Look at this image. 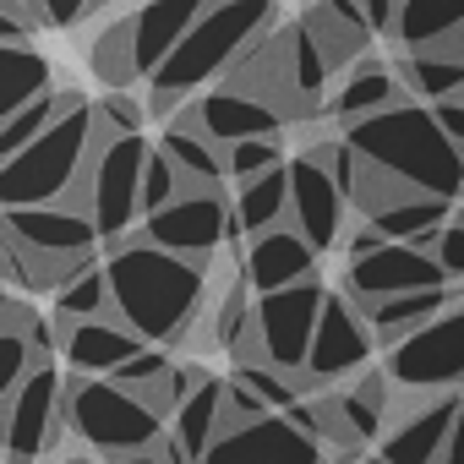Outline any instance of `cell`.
I'll list each match as a JSON object with an SVG mask.
<instances>
[{
  "label": "cell",
  "mask_w": 464,
  "mask_h": 464,
  "mask_svg": "<svg viewBox=\"0 0 464 464\" xmlns=\"http://www.w3.org/2000/svg\"><path fill=\"white\" fill-rule=\"evenodd\" d=\"M159 148L175 159V169L186 175V186H224V180H229L224 142H213L191 115L169 121V126H164V137H159Z\"/></svg>",
  "instance_id": "24"
},
{
  "label": "cell",
  "mask_w": 464,
  "mask_h": 464,
  "mask_svg": "<svg viewBox=\"0 0 464 464\" xmlns=\"http://www.w3.org/2000/svg\"><path fill=\"white\" fill-rule=\"evenodd\" d=\"M404 88L415 93V99H448V93H464V55H453V50H410V61H404Z\"/></svg>",
  "instance_id": "30"
},
{
  "label": "cell",
  "mask_w": 464,
  "mask_h": 464,
  "mask_svg": "<svg viewBox=\"0 0 464 464\" xmlns=\"http://www.w3.org/2000/svg\"><path fill=\"white\" fill-rule=\"evenodd\" d=\"M372 344H377V334H372L361 301H355L350 290H344V295H328V301H323V317H317V339H312L306 372H301L306 388H323V382H334V377L361 372V366L372 361Z\"/></svg>",
  "instance_id": "12"
},
{
  "label": "cell",
  "mask_w": 464,
  "mask_h": 464,
  "mask_svg": "<svg viewBox=\"0 0 464 464\" xmlns=\"http://www.w3.org/2000/svg\"><path fill=\"white\" fill-rule=\"evenodd\" d=\"M82 104V93H44V99H34L28 110H17V115H6L0 121V159H12V153H23L34 137H44L61 115H72Z\"/></svg>",
  "instance_id": "31"
},
{
  "label": "cell",
  "mask_w": 464,
  "mask_h": 464,
  "mask_svg": "<svg viewBox=\"0 0 464 464\" xmlns=\"http://www.w3.org/2000/svg\"><path fill=\"white\" fill-rule=\"evenodd\" d=\"M148 339L121 323L115 312L110 317H61V350H66V366L72 372H93V377H110L121 361H131Z\"/></svg>",
  "instance_id": "18"
},
{
  "label": "cell",
  "mask_w": 464,
  "mask_h": 464,
  "mask_svg": "<svg viewBox=\"0 0 464 464\" xmlns=\"http://www.w3.org/2000/svg\"><path fill=\"white\" fill-rule=\"evenodd\" d=\"M142 104L126 93V88H110L104 99H99V126L110 131V137H126V131H142Z\"/></svg>",
  "instance_id": "37"
},
{
  "label": "cell",
  "mask_w": 464,
  "mask_h": 464,
  "mask_svg": "<svg viewBox=\"0 0 464 464\" xmlns=\"http://www.w3.org/2000/svg\"><path fill=\"white\" fill-rule=\"evenodd\" d=\"M104 126H99V104H77L72 115H61L44 137H34L23 153H12L0 164V202L6 208H34V202H66L99 148Z\"/></svg>",
  "instance_id": "4"
},
{
  "label": "cell",
  "mask_w": 464,
  "mask_h": 464,
  "mask_svg": "<svg viewBox=\"0 0 464 464\" xmlns=\"http://www.w3.org/2000/svg\"><path fill=\"white\" fill-rule=\"evenodd\" d=\"M459 404H464V393H448L442 388L437 399H426L420 410H410L393 426V437H382V459L388 464H442V448L453 437Z\"/></svg>",
  "instance_id": "19"
},
{
  "label": "cell",
  "mask_w": 464,
  "mask_h": 464,
  "mask_svg": "<svg viewBox=\"0 0 464 464\" xmlns=\"http://www.w3.org/2000/svg\"><path fill=\"white\" fill-rule=\"evenodd\" d=\"M66 415V382L50 372V361H39L28 372V382L17 393H6V464H34L55 448Z\"/></svg>",
  "instance_id": "11"
},
{
  "label": "cell",
  "mask_w": 464,
  "mask_h": 464,
  "mask_svg": "<svg viewBox=\"0 0 464 464\" xmlns=\"http://www.w3.org/2000/svg\"><path fill=\"white\" fill-rule=\"evenodd\" d=\"M202 464H323V448L317 431H306L290 410H274L257 420L224 426L202 453Z\"/></svg>",
  "instance_id": "10"
},
{
  "label": "cell",
  "mask_w": 464,
  "mask_h": 464,
  "mask_svg": "<svg viewBox=\"0 0 464 464\" xmlns=\"http://www.w3.org/2000/svg\"><path fill=\"white\" fill-rule=\"evenodd\" d=\"M431 115L442 121V131L464 148V93H448V99H431Z\"/></svg>",
  "instance_id": "40"
},
{
  "label": "cell",
  "mask_w": 464,
  "mask_h": 464,
  "mask_svg": "<svg viewBox=\"0 0 464 464\" xmlns=\"http://www.w3.org/2000/svg\"><path fill=\"white\" fill-rule=\"evenodd\" d=\"M442 464H464V404H459V420H453V437L442 448Z\"/></svg>",
  "instance_id": "44"
},
{
  "label": "cell",
  "mask_w": 464,
  "mask_h": 464,
  "mask_svg": "<svg viewBox=\"0 0 464 464\" xmlns=\"http://www.w3.org/2000/svg\"><path fill=\"white\" fill-rule=\"evenodd\" d=\"M169 366H175V361H169V355H164V344H153V350H148V344H142V350H137V355H131V361H121V366H115V372H110V377H115V382H126V388H137V393H142V388H153V382H159V377H164V372H169Z\"/></svg>",
  "instance_id": "36"
},
{
  "label": "cell",
  "mask_w": 464,
  "mask_h": 464,
  "mask_svg": "<svg viewBox=\"0 0 464 464\" xmlns=\"http://www.w3.org/2000/svg\"><path fill=\"white\" fill-rule=\"evenodd\" d=\"M180 191H186V175L175 169V159H169L164 148H153V153H148V169H142V213L175 202Z\"/></svg>",
  "instance_id": "35"
},
{
  "label": "cell",
  "mask_w": 464,
  "mask_h": 464,
  "mask_svg": "<svg viewBox=\"0 0 464 464\" xmlns=\"http://www.w3.org/2000/svg\"><path fill=\"white\" fill-rule=\"evenodd\" d=\"M306 28L323 44L334 72H350V61H361L372 34H377L361 0H312V6H306Z\"/></svg>",
  "instance_id": "22"
},
{
  "label": "cell",
  "mask_w": 464,
  "mask_h": 464,
  "mask_svg": "<svg viewBox=\"0 0 464 464\" xmlns=\"http://www.w3.org/2000/svg\"><path fill=\"white\" fill-rule=\"evenodd\" d=\"M66 420L77 437H88L104 459L115 453H142V448H164V420L137 388L115 382V377H93V372H72L66 382Z\"/></svg>",
  "instance_id": "5"
},
{
  "label": "cell",
  "mask_w": 464,
  "mask_h": 464,
  "mask_svg": "<svg viewBox=\"0 0 464 464\" xmlns=\"http://www.w3.org/2000/svg\"><path fill=\"white\" fill-rule=\"evenodd\" d=\"M344 142L377 164L382 175L431 191V197H464V148L442 131L426 99H393L388 110L344 126Z\"/></svg>",
  "instance_id": "2"
},
{
  "label": "cell",
  "mask_w": 464,
  "mask_h": 464,
  "mask_svg": "<svg viewBox=\"0 0 464 464\" xmlns=\"http://www.w3.org/2000/svg\"><path fill=\"white\" fill-rule=\"evenodd\" d=\"M148 142H142V131H126V137H99V148H93V159H88V169H82V180H77V191L66 197V202H77L82 213H93V224H99V236L115 246V241H126V229H131V218L142 213V169H148Z\"/></svg>",
  "instance_id": "6"
},
{
  "label": "cell",
  "mask_w": 464,
  "mask_h": 464,
  "mask_svg": "<svg viewBox=\"0 0 464 464\" xmlns=\"http://www.w3.org/2000/svg\"><path fill=\"white\" fill-rule=\"evenodd\" d=\"M382 241H388V236H382V229L366 218V229H355V236H350V263H355V257H366V252H377Z\"/></svg>",
  "instance_id": "42"
},
{
  "label": "cell",
  "mask_w": 464,
  "mask_h": 464,
  "mask_svg": "<svg viewBox=\"0 0 464 464\" xmlns=\"http://www.w3.org/2000/svg\"><path fill=\"white\" fill-rule=\"evenodd\" d=\"M323 301L328 290L312 279L301 285H285V290H268L252 301V323H257V339H263V361L285 366V372H306V355H312V339H317V317H323Z\"/></svg>",
  "instance_id": "8"
},
{
  "label": "cell",
  "mask_w": 464,
  "mask_h": 464,
  "mask_svg": "<svg viewBox=\"0 0 464 464\" xmlns=\"http://www.w3.org/2000/svg\"><path fill=\"white\" fill-rule=\"evenodd\" d=\"M110 290L115 317L131 323L148 344H180L208 301V263L180 257L148 236L110 246Z\"/></svg>",
  "instance_id": "1"
},
{
  "label": "cell",
  "mask_w": 464,
  "mask_h": 464,
  "mask_svg": "<svg viewBox=\"0 0 464 464\" xmlns=\"http://www.w3.org/2000/svg\"><path fill=\"white\" fill-rule=\"evenodd\" d=\"M224 159H229V180H252V175L285 164L279 137H241V142H229V148H224Z\"/></svg>",
  "instance_id": "34"
},
{
  "label": "cell",
  "mask_w": 464,
  "mask_h": 464,
  "mask_svg": "<svg viewBox=\"0 0 464 464\" xmlns=\"http://www.w3.org/2000/svg\"><path fill=\"white\" fill-rule=\"evenodd\" d=\"M393 99H404V93H399V77H393L382 61H355V66L344 72V82L334 88L328 115H334L339 126H355V121H366V115L388 110Z\"/></svg>",
  "instance_id": "25"
},
{
  "label": "cell",
  "mask_w": 464,
  "mask_h": 464,
  "mask_svg": "<svg viewBox=\"0 0 464 464\" xmlns=\"http://www.w3.org/2000/svg\"><path fill=\"white\" fill-rule=\"evenodd\" d=\"M55 93V66L34 44H0V121L28 110L34 99Z\"/></svg>",
  "instance_id": "27"
},
{
  "label": "cell",
  "mask_w": 464,
  "mask_h": 464,
  "mask_svg": "<svg viewBox=\"0 0 464 464\" xmlns=\"http://www.w3.org/2000/svg\"><path fill=\"white\" fill-rule=\"evenodd\" d=\"M344 202H350V191L334 175V164L317 148H306L290 164V224L317 252H328V246L344 241Z\"/></svg>",
  "instance_id": "13"
},
{
  "label": "cell",
  "mask_w": 464,
  "mask_h": 464,
  "mask_svg": "<svg viewBox=\"0 0 464 464\" xmlns=\"http://www.w3.org/2000/svg\"><path fill=\"white\" fill-rule=\"evenodd\" d=\"M431 252L448 268V279H464V218H448L442 224V236L431 241Z\"/></svg>",
  "instance_id": "38"
},
{
  "label": "cell",
  "mask_w": 464,
  "mask_h": 464,
  "mask_svg": "<svg viewBox=\"0 0 464 464\" xmlns=\"http://www.w3.org/2000/svg\"><path fill=\"white\" fill-rule=\"evenodd\" d=\"M39 6V17H44V28H77L88 12H99L104 0H34Z\"/></svg>",
  "instance_id": "39"
},
{
  "label": "cell",
  "mask_w": 464,
  "mask_h": 464,
  "mask_svg": "<svg viewBox=\"0 0 464 464\" xmlns=\"http://www.w3.org/2000/svg\"><path fill=\"white\" fill-rule=\"evenodd\" d=\"M213 142H241V137H279L285 131V110L279 104H268L263 93H252V88H241V82H224V88H213L208 99H197L191 110H186Z\"/></svg>",
  "instance_id": "16"
},
{
  "label": "cell",
  "mask_w": 464,
  "mask_h": 464,
  "mask_svg": "<svg viewBox=\"0 0 464 464\" xmlns=\"http://www.w3.org/2000/svg\"><path fill=\"white\" fill-rule=\"evenodd\" d=\"M431 285H448V268L437 263V252H426L415 241H382L377 252H366L344 268V290L355 301H382V295L431 290Z\"/></svg>",
  "instance_id": "14"
},
{
  "label": "cell",
  "mask_w": 464,
  "mask_h": 464,
  "mask_svg": "<svg viewBox=\"0 0 464 464\" xmlns=\"http://www.w3.org/2000/svg\"><path fill=\"white\" fill-rule=\"evenodd\" d=\"M224 388H229V382L202 377V382L180 399V410L169 415V431H175V437H164V453H169V459L202 464V453H208L213 437L224 431Z\"/></svg>",
  "instance_id": "20"
},
{
  "label": "cell",
  "mask_w": 464,
  "mask_h": 464,
  "mask_svg": "<svg viewBox=\"0 0 464 464\" xmlns=\"http://www.w3.org/2000/svg\"><path fill=\"white\" fill-rule=\"evenodd\" d=\"M274 224H290V164H274V169L241 180V197H236L241 236H263Z\"/></svg>",
  "instance_id": "28"
},
{
  "label": "cell",
  "mask_w": 464,
  "mask_h": 464,
  "mask_svg": "<svg viewBox=\"0 0 464 464\" xmlns=\"http://www.w3.org/2000/svg\"><path fill=\"white\" fill-rule=\"evenodd\" d=\"M459 295L448 290V285H431V290H404V295H382V301H361V312H366V323H372V334H377V344H399L404 334H415L420 323H431L437 312H448Z\"/></svg>",
  "instance_id": "23"
},
{
  "label": "cell",
  "mask_w": 464,
  "mask_h": 464,
  "mask_svg": "<svg viewBox=\"0 0 464 464\" xmlns=\"http://www.w3.org/2000/svg\"><path fill=\"white\" fill-rule=\"evenodd\" d=\"M448 208H453V197L404 191V197H393L388 208H377V213H372V224L382 229L388 241H415V246H426V252H431V241L442 236V224L453 218Z\"/></svg>",
  "instance_id": "26"
},
{
  "label": "cell",
  "mask_w": 464,
  "mask_h": 464,
  "mask_svg": "<svg viewBox=\"0 0 464 464\" xmlns=\"http://www.w3.org/2000/svg\"><path fill=\"white\" fill-rule=\"evenodd\" d=\"M464 28V0H399V44L404 50H437Z\"/></svg>",
  "instance_id": "29"
},
{
  "label": "cell",
  "mask_w": 464,
  "mask_h": 464,
  "mask_svg": "<svg viewBox=\"0 0 464 464\" xmlns=\"http://www.w3.org/2000/svg\"><path fill=\"white\" fill-rule=\"evenodd\" d=\"M229 229H236V208L224 202V186H186L175 202L142 213V236L148 241H159V246H169L180 257H197V263H208L224 246Z\"/></svg>",
  "instance_id": "9"
},
{
  "label": "cell",
  "mask_w": 464,
  "mask_h": 464,
  "mask_svg": "<svg viewBox=\"0 0 464 464\" xmlns=\"http://www.w3.org/2000/svg\"><path fill=\"white\" fill-rule=\"evenodd\" d=\"M274 23H279L274 0H208V12L186 28V39L148 77V110L153 115H175L202 82L236 72V61L263 34H274Z\"/></svg>",
  "instance_id": "3"
},
{
  "label": "cell",
  "mask_w": 464,
  "mask_h": 464,
  "mask_svg": "<svg viewBox=\"0 0 464 464\" xmlns=\"http://www.w3.org/2000/svg\"><path fill=\"white\" fill-rule=\"evenodd\" d=\"M208 12V0H148L131 12V50H137V77H153L164 55L186 39V28Z\"/></svg>",
  "instance_id": "21"
},
{
  "label": "cell",
  "mask_w": 464,
  "mask_h": 464,
  "mask_svg": "<svg viewBox=\"0 0 464 464\" xmlns=\"http://www.w3.org/2000/svg\"><path fill=\"white\" fill-rule=\"evenodd\" d=\"M93 72H99V82H110V88H131V82H137L131 17H126V23H110V28L93 39Z\"/></svg>",
  "instance_id": "33"
},
{
  "label": "cell",
  "mask_w": 464,
  "mask_h": 464,
  "mask_svg": "<svg viewBox=\"0 0 464 464\" xmlns=\"http://www.w3.org/2000/svg\"><path fill=\"white\" fill-rule=\"evenodd\" d=\"M110 464H180V459H169L164 448H142V453H115Z\"/></svg>",
  "instance_id": "43"
},
{
  "label": "cell",
  "mask_w": 464,
  "mask_h": 464,
  "mask_svg": "<svg viewBox=\"0 0 464 464\" xmlns=\"http://www.w3.org/2000/svg\"><path fill=\"white\" fill-rule=\"evenodd\" d=\"M312 268H317V246L301 236L295 224H274V229H263V236H252L246 257H241V279L252 285V295L301 285V279H312Z\"/></svg>",
  "instance_id": "17"
},
{
  "label": "cell",
  "mask_w": 464,
  "mask_h": 464,
  "mask_svg": "<svg viewBox=\"0 0 464 464\" xmlns=\"http://www.w3.org/2000/svg\"><path fill=\"white\" fill-rule=\"evenodd\" d=\"M366 464H388V459H366Z\"/></svg>",
  "instance_id": "45"
},
{
  "label": "cell",
  "mask_w": 464,
  "mask_h": 464,
  "mask_svg": "<svg viewBox=\"0 0 464 464\" xmlns=\"http://www.w3.org/2000/svg\"><path fill=\"white\" fill-rule=\"evenodd\" d=\"M388 377L399 388H420V393L459 388L464 382V301H453L448 312H437L431 323L404 334L388 350Z\"/></svg>",
  "instance_id": "7"
},
{
  "label": "cell",
  "mask_w": 464,
  "mask_h": 464,
  "mask_svg": "<svg viewBox=\"0 0 464 464\" xmlns=\"http://www.w3.org/2000/svg\"><path fill=\"white\" fill-rule=\"evenodd\" d=\"M361 6H366V17H372V28L377 34H399V0H361Z\"/></svg>",
  "instance_id": "41"
},
{
  "label": "cell",
  "mask_w": 464,
  "mask_h": 464,
  "mask_svg": "<svg viewBox=\"0 0 464 464\" xmlns=\"http://www.w3.org/2000/svg\"><path fill=\"white\" fill-rule=\"evenodd\" d=\"M6 241L50 257H93L104 236L93 213H82L77 202H34V208H6Z\"/></svg>",
  "instance_id": "15"
},
{
  "label": "cell",
  "mask_w": 464,
  "mask_h": 464,
  "mask_svg": "<svg viewBox=\"0 0 464 464\" xmlns=\"http://www.w3.org/2000/svg\"><path fill=\"white\" fill-rule=\"evenodd\" d=\"M115 312V290H110V268H82L72 285L55 290V317H110Z\"/></svg>",
  "instance_id": "32"
}]
</instances>
